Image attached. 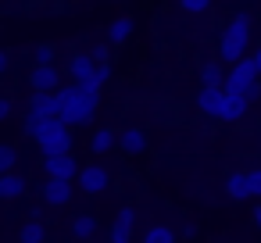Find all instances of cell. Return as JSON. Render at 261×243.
<instances>
[{
  "mask_svg": "<svg viewBox=\"0 0 261 243\" xmlns=\"http://www.w3.org/2000/svg\"><path fill=\"white\" fill-rule=\"evenodd\" d=\"M58 104H61V125L65 129H79L90 125L97 118V104H100V86L93 83H68L58 90Z\"/></svg>",
  "mask_w": 261,
  "mask_h": 243,
  "instance_id": "6da1fadb",
  "label": "cell"
},
{
  "mask_svg": "<svg viewBox=\"0 0 261 243\" xmlns=\"http://www.w3.org/2000/svg\"><path fill=\"white\" fill-rule=\"evenodd\" d=\"M250 33H254V18L247 11L232 15L222 29V40H218V65H229L236 68L243 58H247V47H250Z\"/></svg>",
  "mask_w": 261,
  "mask_h": 243,
  "instance_id": "7a4b0ae2",
  "label": "cell"
},
{
  "mask_svg": "<svg viewBox=\"0 0 261 243\" xmlns=\"http://www.w3.org/2000/svg\"><path fill=\"white\" fill-rule=\"evenodd\" d=\"M29 136L36 140L43 161H47V157H65V154H72V143H75V140H72V129H65L61 122H43V125H36Z\"/></svg>",
  "mask_w": 261,
  "mask_h": 243,
  "instance_id": "3957f363",
  "label": "cell"
},
{
  "mask_svg": "<svg viewBox=\"0 0 261 243\" xmlns=\"http://www.w3.org/2000/svg\"><path fill=\"white\" fill-rule=\"evenodd\" d=\"M225 93L229 97H240L247 104H254L261 97V83H257V68H254V58H243L236 68H229V79H225Z\"/></svg>",
  "mask_w": 261,
  "mask_h": 243,
  "instance_id": "277c9868",
  "label": "cell"
},
{
  "mask_svg": "<svg viewBox=\"0 0 261 243\" xmlns=\"http://www.w3.org/2000/svg\"><path fill=\"white\" fill-rule=\"evenodd\" d=\"M79 190L83 193H90V197H97V193H104V190H111V172L100 165V161H90V165H83V172H79Z\"/></svg>",
  "mask_w": 261,
  "mask_h": 243,
  "instance_id": "5b68a950",
  "label": "cell"
},
{
  "mask_svg": "<svg viewBox=\"0 0 261 243\" xmlns=\"http://www.w3.org/2000/svg\"><path fill=\"white\" fill-rule=\"evenodd\" d=\"M79 172H83V165H79L72 154H65V157H47V161H43V175L54 179V182H75Z\"/></svg>",
  "mask_w": 261,
  "mask_h": 243,
  "instance_id": "8992f818",
  "label": "cell"
},
{
  "mask_svg": "<svg viewBox=\"0 0 261 243\" xmlns=\"http://www.w3.org/2000/svg\"><path fill=\"white\" fill-rule=\"evenodd\" d=\"M29 86H33V93L50 97V93L61 90V72H58L54 65H50V68H33V72H29Z\"/></svg>",
  "mask_w": 261,
  "mask_h": 243,
  "instance_id": "52a82bcc",
  "label": "cell"
},
{
  "mask_svg": "<svg viewBox=\"0 0 261 243\" xmlns=\"http://www.w3.org/2000/svg\"><path fill=\"white\" fill-rule=\"evenodd\" d=\"M197 111L204 118L222 122V115H225V90H200L197 93Z\"/></svg>",
  "mask_w": 261,
  "mask_h": 243,
  "instance_id": "ba28073f",
  "label": "cell"
},
{
  "mask_svg": "<svg viewBox=\"0 0 261 243\" xmlns=\"http://www.w3.org/2000/svg\"><path fill=\"white\" fill-rule=\"evenodd\" d=\"M133 229H136V211L122 207L111 222V243H133Z\"/></svg>",
  "mask_w": 261,
  "mask_h": 243,
  "instance_id": "9c48e42d",
  "label": "cell"
},
{
  "mask_svg": "<svg viewBox=\"0 0 261 243\" xmlns=\"http://www.w3.org/2000/svg\"><path fill=\"white\" fill-rule=\"evenodd\" d=\"M97 68H100V65H97L90 54H83V50H79V54H72L68 72H72V79H75V83H93V86H97Z\"/></svg>",
  "mask_w": 261,
  "mask_h": 243,
  "instance_id": "30bf717a",
  "label": "cell"
},
{
  "mask_svg": "<svg viewBox=\"0 0 261 243\" xmlns=\"http://www.w3.org/2000/svg\"><path fill=\"white\" fill-rule=\"evenodd\" d=\"M225 193H229V200H236V204L250 200V197H254V190H250V172H229Z\"/></svg>",
  "mask_w": 261,
  "mask_h": 243,
  "instance_id": "8fae6325",
  "label": "cell"
},
{
  "mask_svg": "<svg viewBox=\"0 0 261 243\" xmlns=\"http://www.w3.org/2000/svg\"><path fill=\"white\" fill-rule=\"evenodd\" d=\"M40 197H43L47 207H65V204L72 200V182H54V179H47L43 190H40Z\"/></svg>",
  "mask_w": 261,
  "mask_h": 243,
  "instance_id": "7c38bea8",
  "label": "cell"
},
{
  "mask_svg": "<svg viewBox=\"0 0 261 243\" xmlns=\"http://www.w3.org/2000/svg\"><path fill=\"white\" fill-rule=\"evenodd\" d=\"M25 190H29L25 175H18V172L0 175V200H18V197H25Z\"/></svg>",
  "mask_w": 261,
  "mask_h": 243,
  "instance_id": "4fadbf2b",
  "label": "cell"
},
{
  "mask_svg": "<svg viewBox=\"0 0 261 243\" xmlns=\"http://www.w3.org/2000/svg\"><path fill=\"white\" fill-rule=\"evenodd\" d=\"M133 29H136V18H133V15H122V18H115V22L108 25V43H111V47L125 43V40L133 36Z\"/></svg>",
  "mask_w": 261,
  "mask_h": 243,
  "instance_id": "5bb4252c",
  "label": "cell"
},
{
  "mask_svg": "<svg viewBox=\"0 0 261 243\" xmlns=\"http://www.w3.org/2000/svg\"><path fill=\"white\" fill-rule=\"evenodd\" d=\"M118 147L136 157V154L147 150V132H143V129H125V132H118Z\"/></svg>",
  "mask_w": 261,
  "mask_h": 243,
  "instance_id": "9a60e30c",
  "label": "cell"
},
{
  "mask_svg": "<svg viewBox=\"0 0 261 243\" xmlns=\"http://www.w3.org/2000/svg\"><path fill=\"white\" fill-rule=\"evenodd\" d=\"M225 79H229V75L222 72V65H218V61H211V65H204V68H200V83H204V90H222V86H225Z\"/></svg>",
  "mask_w": 261,
  "mask_h": 243,
  "instance_id": "2e32d148",
  "label": "cell"
},
{
  "mask_svg": "<svg viewBox=\"0 0 261 243\" xmlns=\"http://www.w3.org/2000/svg\"><path fill=\"white\" fill-rule=\"evenodd\" d=\"M43 239H47V229H43L40 218H29V222L18 229V243H43Z\"/></svg>",
  "mask_w": 261,
  "mask_h": 243,
  "instance_id": "e0dca14e",
  "label": "cell"
},
{
  "mask_svg": "<svg viewBox=\"0 0 261 243\" xmlns=\"http://www.w3.org/2000/svg\"><path fill=\"white\" fill-rule=\"evenodd\" d=\"M111 147H118V132H111V129H97L93 140H90V150H93V154H108Z\"/></svg>",
  "mask_w": 261,
  "mask_h": 243,
  "instance_id": "ac0fdd59",
  "label": "cell"
},
{
  "mask_svg": "<svg viewBox=\"0 0 261 243\" xmlns=\"http://www.w3.org/2000/svg\"><path fill=\"white\" fill-rule=\"evenodd\" d=\"M93 232H97V218L93 214H75L72 218V236L75 239H93Z\"/></svg>",
  "mask_w": 261,
  "mask_h": 243,
  "instance_id": "d6986e66",
  "label": "cell"
},
{
  "mask_svg": "<svg viewBox=\"0 0 261 243\" xmlns=\"http://www.w3.org/2000/svg\"><path fill=\"white\" fill-rule=\"evenodd\" d=\"M54 58H58V47H54V43H36V47H33V61H36V68H50Z\"/></svg>",
  "mask_w": 261,
  "mask_h": 243,
  "instance_id": "ffe728a7",
  "label": "cell"
},
{
  "mask_svg": "<svg viewBox=\"0 0 261 243\" xmlns=\"http://www.w3.org/2000/svg\"><path fill=\"white\" fill-rule=\"evenodd\" d=\"M247 100H240V97H229L225 93V115H222V122H240L243 115H247Z\"/></svg>",
  "mask_w": 261,
  "mask_h": 243,
  "instance_id": "44dd1931",
  "label": "cell"
},
{
  "mask_svg": "<svg viewBox=\"0 0 261 243\" xmlns=\"http://www.w3.org/2000/svg\"><path fill=\"white\" fill-rule=\"evenodd\" d=\"M140 243H175V232H172V225H150Z\"/></svg>",
  "mask_w": 261,
  "mask_h": 243,
  "instance_id": "7402d4cb",
  "label": "cell"
},
{
  "mask_svg": "<svg viewBox=\"0 0 261 243\" xmlns=\"http://www.w3.org/2000/svg\"><path fill=\"white\" fill-rule=\"evenodd\" d=\"M15 161H18L15 147H11V143H0V175H8V172H15Z\"/></svg>",
  "mask_w": 261,
  "mask_h": 243,
  "instance_id": "603a6c76",
  "label": "cell"
},
{
  "mask_svg": "<svg viewBox=\"0 0 261 243\" xmlns=\"http://www.w3.org/2000/svg\"><path fill=\"white\" fill-rule=\"evenodd\" d=\"M179 11H186V15H207V11H211V4H207V0H182Z\"/></svg>",
  "mask_w": 261,
  "mask_h": 243,
  "instance_id": "cb8c5ba5",
  "label": "cell"
},
{
  "mask_svg": "<svg viewBox=\"0 0 261 243\" xmlns=\"http://www.w3.org/2000/svg\"><path fill=\"white\" fill-rule=\"evenodd\" d=\"M11 115H15V104H11V97H0V125H4Z\"/></svg>",
  "mask_w": 261,
  "mask_h": 243,
  "instance_id": "d4e9b609",
  "label": "cell"
},
{
  "mask_svg": "<svg viewBox=\"0 0 261 243\" xmlns=\"http://www.w3.org/2000/svg\"><path fill=\"white\" fill-rule=\"evenodd\" d=\"M250 190H254V197H261V165L250 168Z\"/></svg>",
  "mask_w": 261,
  "mask_h": 243,
  "instance_id": "484cf974",
  "label": "cell"
},
{
  "mask_svg": "<svg viewBox=\"0 0 261 243\" xmlns=\"http://www.w3.org/2000/svg\"><path fill=\"white\" fill-rule=\"evenodd\" d=\"M108 79H111V65H100V68H97V86L104 90V83H108Z\"/></svg>",
  "mask_w": 261,
  "mask_h": 243,
  "instance_id": "4316f807",
  "label": "cell"
},
{
  "mask_svg": "<svg viewBox=\"0 0 261 243\" xmlns=\"http://www.w3.org/2000/svg\"><path fill=\"white\" fill-rule=\"evenodd\" d=\"M8 68H11V54H8L4 47H0V75H4Z\"/></svg>",
  "mask_w": 261,
  "mask_h": 243,
  "instance_id": "83f0119b",
  "label": "cell"
},
{
  "mask_svg": "<svg viewBox=\"0 0 261 243\" xmlns=\"http://www.w3.org/2000/svg\"><path fill=\"white\" fill-rule=\"evenodd\" d=\"M250 58H254V68H257V75H261V47H257V50H254Z\"/></svg>",
  "mask_w": 261,
  "mask_h": 243,
  "instance_id": "f1b7e54d",
  "label": "cell"
},
{
  "mask_svg": "<svg viewBox=\"0 0 261 243\" xmlns=\"http://www.w3.org/2000/svg\"><path fill=\"white\" fill-rule=\"evenodd\" d=\"M254 225H257V232H261V207H254Z\"/></svg>",
  "mask_w": 261,
  "mask_h": 243,
  "instance_id": "f546056e",
  "label": "cell"
}]
</instances>
